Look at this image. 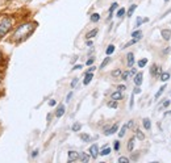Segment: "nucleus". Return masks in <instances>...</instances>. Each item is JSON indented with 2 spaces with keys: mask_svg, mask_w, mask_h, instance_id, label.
<instances>
[{
  "mask_svg": "<svg viewBox=\"0 0 171 163\" xmlns=\"http://www.w3.org/2000/svg\"><path fill=\"white\" fill-rule=\"evenodd\" d=\"M34 28H36V24H33V23L23 24V25H20L19 28L15 30V33H13L12 37H13L15 41H21V39H25L26 37H29L30 34H32Z\"/></svg>",
  "mask_w": 171,
  "mask_h": 163,
  "instance_id": "obj_1",
  "label": "nucleus"
},
{
  "mask_svg": "<svg viewBox=\"0 0 171 163\" xmlns=\"http://www.w3.org/2000/svg\"><path fill=\"white\" fill-rule=\"evenodd\" d=\"M12 24H13V21L11 17H3L0 20V38L4 37L12 29Z\"/></svg>",
  "mask_w": 171,
  "mask_h": 163,
  "instance_id": "obj_2",
  "label": "nucleus"
},
{
  "mask_svg": "<svg viewBox=\"0 0 171 163\" xmlns=\"http://www.w3.org/2000/svg\"><path fill=\"white\" fill-rule=\"evenodd\" d=\"M88 153H90V157H91V158L96 159V158H98V155H99V146H98L96 143H94V145H92V146L90 147Z\"/></svg>",
  "mask_w": 171,
  "mask_h": 163,
  "instance_id": "obj_3",
  "label": "nucleus"
},
{
  "mask_svg": "<svg viewBox=\"0 0 171 163\" xmlns=\"http://www.w3.org/2000/svg\"><path fill=\"white\" fill-rule=\"evenodd\" d=\"M117 129H118V125H117V124H115L113 126L109 128V129H105L104 134H105V135H112V134H115V133H116Z\"/></svg>",
  "mask_w": 171,
  "mask_h": 163,
  "instance_id": "obj_4",
  "label": "nucleus"
},
{
  "mask_svg": "<svg viewBox=\"0 0 171 163\" xmlns=\"http://www.w3.org/2000/svg\"><path fill=\"white\" fill-rule=\"evenodd\" d=\"M126 63H128L129 67H133V65H134V54L133 53H128V54H126Z\"/></svg>",
  "mask_w": 171,
  "mask_h": 163,
  "instance_id": "obj_5",
  "label": "nucleus"
},
{
  "mask_svg": "<svg viewBox=\"0 0 171 163\" xmlns=\"http://www.w3.org/2000/svg\"><path fill=\"white\" fill-rule=\"evenodd\" d=\"M150 74H151L153 76H157V75H159V74H162V70H161V67H158V66L153 65L151 69H150Z\"/></svg>",
  "mask_w": 171,
  "mask_h": 163,
  "instance_id": "obj_6",
  "label": "nucleus"
},
{
  "mask_svg": "<svg viewBox=\"0 0 171 163\" xmlns=\"http://www.w3.org/2000/svg\"><path fill=\"white\" fill-rule=\"evenodd\" d=\"M79 159V153L76 151H69V162L71 163L74 161H78Z\"/></svg>",
  "mask_w": 171,
  "mask_h": 163,
  "instance_id": "obj_7",
  "label": "nucleus"
},
{
  "mask_svg": "<svg viewBox=\"0 0 171 163\" xmlns=\"http://www.w3.org/2000/svg\"><path fill=\"white\" fill-rule=\"evenodd\" d=\"M111 98H112V100H116V101H118V100H121L122 99V91H115L113 94L111 95Z\"/></svg>",
  "mask_w": 171,
  "mask_h": 163,
  "instance_id": "obj_8",
  "label": "nucleus"
},
{
  "mask_svg": "<svg viewBox=\"0 0 171 163\" xmlns=\"http://www.w3.org/2000/svg\"><path fill=\"white\" fill-rule=\"evenodd\" d=\"M142 72H137L134 75V84L136 86H141V83H142Z\"/></svg>",
  "mask_w": 171,
  "mask_h": 163,
  "instance_id": "obj_9",
  "label": "nucleus"
},
{
  "mask_svg": "<svg viewBox=\"0 0 171 163\" xmlns=\"http://www.w3.org/2000/svg\"><path fill=\"white\" fill-rule=\"evenodd\" d=\"M65 114V105L63 104H61L58 108H57V112H55V117H62Z\"/></svg>",
  "mask_w": 171,
  "mask_h": 163,
  "instance_id": "obj_10",
  "label": "nucleus"
},
{
  "mask_svg": "<svg viewBox=\"0 0 171 163\" xmlns=\"http://www.w3.org/2000/svg\"><path fill=\"white\" fill-rule=\"evenodd\" d=\"M92 78H94V74L92 72H87L86 74V78H84V80H83V84L87 86V84H90L91 80H92Z\"/></svg>",
  "mask_w": 171,
  "mask_h": 163,
  "instance_id": "obj_11",
  "label": "nucleus"
},
{
  "mask_svg": "<svg viewBox=\"0 0 171 163\" xmlns=\"http://www.w3.org/2000/svg\"><path fill=\"white\" fill-rule=\"evenodd\" d=\"M117 7H118V4H117V3H113L112 6H111V8H109V16H108V21L112 19V15H113V12H115V11L117 9Z\"/></svg>",
  "mask_w": 171,
  "mask_h": 163,
  "instance_id": "obj_12",
  "label": "nucleus"
},
{
  "mask_svg": "<svg viewBox=\"0 0 171 163\" xmlns=\"http://www.w3.org/2000/svg\"><path fill=\"white\" fill-rule=\"evenodd\" d=\"M162 37H163V39H170L171 38V30L170 29H163L162 30Z\"/></svg>",
  "mask_w": 171,
  "mask_h": 163,
  "instance_id": "obj_13",
  "label": "nucleus"
},
{
  "mask_svg": "<svg viewBox=\"0 0 171 163\" xmlns=\"http://www.w3.org/2000/svg\"><path fill=\"white\" fill-rule=\"evenodd\" d=\"M142 125H143V128L146 130H150L151 129V121L149 120V118H143V120H142Z\"/></svg>",
  "mask_w": 171,
  "mask_h": 163,
  "instance_id": "obj_14",
  "label": "nucleus"
},
{
  "mask_svg": "<svg viewBox=\"0 0 171 163\" xmlns=\"http://www.w3.org/2000/svg\"><path fill=\"white\" fill-rule=\"evenodd\" d=\"M79 159H80L83 163H87L90 161V155L88 154H86V153H80L79 154Z\"/></svg>",
  "mask_w": 171,
  "mask_h": 163,
  "instance_id": "obj_15",
  "label": "nucleus"
},
{
  "mask_svg": "<svg viewBox=\"0 0 171 163\" xmlns=\"http://www.w3.org/2000/svg\"><path fill=\"white\" fill-rule=\"evenodd\" d=\"M132 37H133L134 39H138V41H139L141 37H142V32H141V30H134V32L132 33Z\"/></svg>",
  "mask_w": 171,
  "mask_h": 163,
  "instance_id": "obj_16",
  "label": "nucleus"
},
{
  "mask_svg": "<svg viewBox=\"0 0 171 163\" xmlns=\"http://www.w3.org/2000/svg\"><path fill=\"white\" fill-rule=\"evenodd\" d=\"M136 9H137V4H132L130 8L128 9V17H132V16H133V13H134Z\"/></svg>",
  "mask_w": 171,
  "mask_h": 163,
  "instance_id": "obj_17",
  "label": "nucleus"
},
{
  "mask_svg": "<svg viewBox=\"0 0 171 163\" xmlns=\"http://www.w3.org/2000/svg\"><path fill=\"white\" fill-rule=\"evenodd\" d=\"M165 90H166V84H163V86H162V87L159 88V90H158V92L155 94V100H158V99L161 98V95L163 94V91H165Z\"/></svg>",
  "mask_w": 171,
  "mask_h": 163,
  "instance_id": "obj_18",
  "label": "nucleus"
},
{
  "mask_svg": "<svg viewBox=\"0 0 171 163\" xmlns=\"http://www.w3.org/2000/svg\"><path fill=\"white\" fill-rule=\"evenodd\" d=\"M126 130H128V125H122V128H121V130L118 132V137H124L125 135V133H126Z\"/></svg>",
  "mask_w": 171,
  "mask_h": 163,
  "instance_id": "obj_19",
  "label": "nucleus"
},
{
  "mask_svg": "<svg viewBox=\"0 0 171 163\" xmlns=\"http://www.w3.org/2000/svg\"><path fill=\"white\" fill-rule=\"evenodd\" d=\"M96 34H98V29H94V30H91V32H88L87 33V39H91V38H94Z\"/></svg>",
  "mask_w": 171,
  "mask_h": 163,
  "instance_id": "obj_20",
  "label": "nucleus"
},
{
  "mask_svg": "<svg viewBox=\"0 0 171 163\" xmlns=\"http://www.w3.org/2000/svg\"><path fill=\"white\" fill-rule=\"evenodd\" d=\"M109 153H111V149H109L108 146H104V149L99 154L100 155H103V157H105V155H109Z\"/></svg>",
  "mask_w": 171,
  "mask_h": 163,
  "instance_id": "obj_21",
  "label": "nucleus"
},
{
  "mask_svg": "<svg viewBox=\"0 0 171 163\" xmlns=\"http://www.w3.org/2000/svg\"><path fill=\"white\" fill-rule=\"evenodd\" d=\"M130 76H132L130 71H124V72H121V79H122V80H128Z\"/></svg>",
  "mask_w": 171,
  "mask_h": 163,
  "instance_id": "obj_22",
  "label": "nucleus"
},
{
  "mask_svg": "<svg viewBox=\"0 0 171 163\" xmlns=\"http://www.w3.org/2000/svg\"><path fill=\"white\" fill-rule=\"evenodd\" d=\"M125 13H126V11H125V8H120V9L117 11V13H116V16L118 17V19H121V17H124V16H125Z\"/></svg>",
  "mask_w": 171,
  "mask_h": 163,
  "instance_id": "obj_23",
  "label": "nucleus"
},
{
  "mask_svg": "<svg viewBox=\"0 0 171 163\" xmlns=\"http://www.w3.org/2000/svg\"><path fill=\"white\" fill-rule=\"evenodd\" d=\"M133 149H134V138H130L128 141V150L129 151H133Z\"/></svg>",
  "mask_w": 171,
  "mask_h": 163,
  "instance_id": "obj_24",
  "label": "nucleus"
},
{
  "mask_svg": "<svg viewBox=\"0 0 171 163\" xmlns=\"http://www.w3.org/2000/svg\"><path fill=\"white\" fill-rule=\"evenodd\" d=\"M170 79V74L169 72H162L161 74V80L162 82H167Z\"/></svg>",
  "mask_w": 171,
  "mask_h": 163,
  "instance_id": "obj_25",
  "label": "nucleus"
},
{
  "mask_svg": "<svg viewBox=\"0 0 171 163\" xmlns=\"http://www.w3.org/2000/svg\"><path fill=\"white\" fill-rule=\"evenodd\" d=\"M99 20H100V15H99V13H92V16H91V21H92V23H98Z\"/></svg>",
  "mask_w": 171,
  "mask_h": 163,
  "instance_id": "obj_26",
  "label": "nucleus"
},
{
  "mask_svg": "<svg viewBox=\"0 0 171 163\" xmlns=\"http://www.w3.org/2000/svg\"><path fill=\"white\" fill-rule=\"evenodd\" d=\"M109 62H111V57H109V55H108V57H107V58H105V59L103 61V62H102V65H100V69H104V67H105V66H107V65H108Z\"/></svg>",
  "mask_w": 171,
  "mask_h": 163,
  "instance_id": "obj_27",
  "label": "nucleus"
},
{
  "mask_svg": "<svg viewBox=\"0 0 171 163\" xmlns=\"http://www.w3.org/2000/svg\"><path fill=\"white\" fill-rule=\"evenodd\" d=\"M147 21H149V19H141V17H138V19H137V23H136V26L138 28V26H141L142 23H147Z\"/></svg>",
  "mask_w": 171,
  "mask_h": 163,
  "instance_id": "obj_28",
  "label": "nucleus"
},
{
  "mask_svg": "<svg viewBox=\"0 0 171 163\" xmlns=\"http://www.w3.org/2000/svg\"><path fill=\"white\" fill-rule=\"evenodd\" d=\"M137 65H138V67H141V69H142V67H145V66L147 65V59H146V58H143V59H139Z\"/></svg>",
  "mask_w": 171,
  "mask_h": 163,
  "instance_id": "obj_29",
  "label": "nucleus"
},
{
  "mask_svg": "<svg viewBox=\"0 0 171 163\" xmlns=\"http://www.w3.org/2000/svg\"><path fill=\"white\" fill-rule=\"evenodd\" d=\"M71 129H72V132H79V130L82 129V125L79 124V122H75V124L71 126Z\"/></svg>",
  "mask_w": 171,
  "mask_h": 163,
  "instance_id": "obj_30",
  "label": "nucleus"
},
{
  "mask_svg": "<svg viewBox=\"0 0 171 163\" xmlns=\"http://www.w3.org/2000/svg\"><path fill=\"white\" fill-rule=\"evenodd\" d=\"M113 51H115V45H109V46L107 47V50H105V53H107V55H111Z\"/></svg>",
  "mask_w": 171,
  "mask_h": 163,
  "instance_id": "obj_31",
  "label": "nucleus"
},
{
  "mask_svg": "<svg viewBox=\"0 0 171 163\" xmlns=\"http://www.w3.org/2000/svg\"><path fill=\"white\" fill-rule=\"evenodd\" d=\"M136 137H137L138 139H143L145 138V135H143V133H142V132L141 130H136Z\"/></svg>",
  "mask_w": 171,
  "mask_h": 163,
  "instance_id": "obj_32",
  "label": "nucleus"
},
{
  "mask_svg": "<svg viewBox=\"0 0 171 163\" xmlns=\"http://www.w3.org/2000/svg\"><path fill=\"white\" fill-rule=\"evenodd\" d=\"M80 138H82V141H84V142H90V139H91V137L88 134H80Z\"/></svg>",
  "mask_w": 171,
  "mask_h": 163,
  "instance_id": "obj_33",
  "label": "nucleus"
},
{
  "mask_svg": "<svg viewBox=\"0 0 171 163\" xmlns=\"http://www.w3.org/2000/svg\"><path fill=\"white\" fill-rule=\"evenodd\" d=\"M107 105H108L109 108H117V101L116 100H112V101H109Z\"/></svg>",
  "mask_w": 171,
  "mask_h": 163,
  "instance_id": "obj_34",
  "label": "nucleus"
},
{
  "mask_svg": "<svg viewBox=\"0 0 171 163\" xmlns=\"http://www.w3.org/2000/svg\"><path fill=\"white\" fill-rule=\"evenodd\" d=\"M118 162H120V163H128L129 159L126 157H120V158H118Z\"/></svg>",
  "mask_w": 171,
  "mask_h": 163,
  "instance_id": "obj_35",
  "label": "nucleus"
},
{
  "mask_svg": "<svg viewBox=\"0 0 171 163\" xmlns=\"http://www.w3.org/2000/svg\"><path fill=\"white\" fill-rule=\"evenodd\" d=\"M121 72H122L121 70H115V71L112 72V76H115V78H116V76H120V75H121Z\"/></svg>",
  "mask_w": 171,
  "mask_h": 163,
  "instance_id": "obj_36",
  "label": "nucleus"
},
{
  "mask_svg": "<svg viewBox=\"0 0 171 163\" xmlns=\"http://www.w3.org/2000/svg\"><path fill=\"white\" fill-rule=\"evenodd\" d=\"M133 104H134V92L132 94V98H130V103H129V107L133 108Z\"/></svg>",
  "mask_w": 171,
  "mask_h": 163,
  "instance_id": "obj_37",
  "label": "nucleus"
},
{
  "mask_svg": "<svg viewBox=\"0 0 171 163\" xmlns=\"http://www.w3.org/2000/svg\"><path fill=\"white\" fill-rule=\"evenodd\" d=\"M115 150L116 151L120 150V141H115Z\"/></svg>",
  "mask_w": 171,
  "mask_h": 163,
  "instance_id": "obj_38",
  "label": "nucleus"
},
{
  "mask_svg": "<svg viewBox=\"0 0 171 163\" xmlns=\"http://www.w3.org/2000/svg\"><path fill=\"white\" fill-rule=\"evenodd\" d=\"M78 80H79L78 78H74V79H72V82H71V87H72V88L78 84Z\"/></svg>",
  "mask_w": 171,
  "mask_h": 163,
  "instance_id": "obj_39",
  "label": "nucleus"
},
{
  "mask_svg": "<svg viewBox=\"0 0 171 163\" xmlns=\"http://www.w3.org/2000/svg\"><path fill=\"white\" fill-rule=\"evenodd\" d=\"M94 62H95V58H90V59H87V66L94 65Z\"/></svg>",
  "mask_w": 171,
  "mask_h": 163,
  "instance_id": "obj_40",
  "label": "nucleus"
},
{
  "mask_svg": "<svg viewBox=\"0 0 171 163\" xmlns=\"http://www.w3.org/2000/svg\"><path fill=\"white\" fill-rule=\"evenodd\" d=\"M133 92H134V94H141V88H139V86H137V87H136Z\"/></svg>",
  "mask_w": 171,
  "mask_h": 163,
  "instance_id": "obj_41",
  "label": "nucleus"
},
{
  "mask_svg": "<svg viewBox=\"0 0 171 163\" xmlns=\"http://www.w3.org/2000/svg\"><path fill=\"white\" fill-rule=\"evenodd\" d=\"M117 90H118V91H125V90H126V87H125L124 84H121V86H118V87H117Z\"/></svg>",
  "mask_w": 171,
  "mask_h": 163,
  "instance_id": "obj_42",
  "label": "nucleus"
},
{
  "mask_svg": "<svg viewBox=\"0 0 171 163\" xmlns=\"http://www.w3.org/2000/svg\"><path fill=\"white\" fill-rule=\"evenodd\" d=\"M126 125H128V128H133V125H134V121H133V120H130V121H129Z\"/></svg>",
  "mask_w": 171,
  "mask_h": 163,
  "instance_id": "obj_43",
  "label": "nucleus"
},
{
  "mask_svg": "<svg viewBox=\"0 0 171 163\" xmlns=\"http://www.w3.org/2000/svg\"><path fill=\"white\" fill-rule=\"evenodd\" d=\"M95 70H96V67H95V66H91V67L88 69V71H87V72H94Z\"/></svg>",
  "mask_w": 171,
  "mask_h": 163,
  "instance_id": "obj_44",
  "label": "nucleus"
},
{
  "mask_svg": "<svg viewBox=\"0 0 171 163\" xmlns=\"http://www.w3.org/2000/svg\"><path fill=\"white\" fill-rule=\"evenodd\" d=\"M55 104H57V101H55V100H50V101H49V105H50V107H54Z\"/></svg>",
  "mask_w": 171,
  "mask_h": 163,
  "instance_id": "obj_45",
  "label": "nucleus"
},
{
  "mask_svg": "<svg viewBox=\"0 0 171 163\" xmlns=\"http://www.w3.org/2000/svg\"><path fill=\"white\" fill-rule=\"evenodd\" d=\"M80 69H82V65H75L72 67V70H80Z\"/></svg>",
  "mask_w": 171,
  "mask_h": 163,
  "instance_id": "obj_46",
  "label": "nucleus"
},
{
  "mask_svg": "<svg viewBox=\"0 0 171 163\" xmlns=\"http://www.w3.org/2000/svg\"><path fill=\"white\" fill-rule=\"evenodd\" d=\"M72 98V92H69V95H67V98H66V100L67 101H70V99Z\"/></svg>",
  "mask_w": 171,
  "mask_h": 163,
  "instance_id": "obj_47",
  "label": "nucleus"
},
{
  "mask_svg": "<svg viewBox=\"0 0 171 163\" xmlns=\"http://www.w3.org/2000/svg\"><path fill=\"white\" fill-rule=\"evenodd\" d=\"M169 105H170V100H166L165 103H163V107H165V108H167Z\"/></svg>",
  "mask_w": 171,
  "mask_h": 163,
  "instance_id": "obj_48",
  "label": "nucleus"
},
{
  "mask_svg": "<svg viewBox=\"0 0 171 163\" xmlns=\"http://www.w3.org/2000/svg\"><path fill=\"white\" fill-rule=\"evenodd\" d=\"M130 74H132V76L136 75V74H137V70H136V69H132V70H130Z\"/></svg>",
  "mask_w": 171,
  "mask_h": 163,
  "instance_id": "obj_49",
  "label": "nucleus"
},
{
  "mask_svg": "<svg viewBox=\"0 0 171 163\" xmlns=\"http://www.w3.org/2000/svg\"><path fill=\"white\" fill-rule=\"evenodd\" d=\"M37 155H38V150H34V151L32 153V157H33V158H36Z\"/></svg>",
  "mask_w": 171,
  "mask_h": 163,
  "instance_id": "obj_50",
  "label": "nucleus"
},
{
  "mask_svg": "<svg viewBox=\"0 0 171 163\" xmlns=\"http://www.w3.org/2000/svg\"><path fill=\"white\" fill-rule=\"evenodd\" d=\"M87 46H92V41L88 39V41H87Z\"/></svg>",
  "mask_w": 171,
  "mask_h": 163,
  "instance_id": "obj_51",
  "label": "nucleus"
},
{
  "mask_svg": "<svg viewBox=\"0 0 171 163\" xmlns=\"http://www.w3.org/2000/svg\"><path fill=\"white\" fill-rule=\"evenodd\" d=\"M51 120V114L49 113V114H47V121H50Z\"/></svg>",
  "mask_w": 171,
  "mask_h": 163,
  "instance_id": "obj_52",
  "label": "nucleus"
},
{
  "mask_svg": "<svg viewBox=\"0 0 171 163\" xmlns=\"http://www.w3.org/2000/svg\"><path fill=\"white\" fill-rule=\"evenodd\" d=\"M165 2H169V0H165Z\"/></svg>",
  "mask_w": 171,
  "mask_h": 163,
  "instance_id": "obj_53",
  "label": "nucleus"
},
{
  "mask_svg": "<svg viewBox=\"0 0 171 163\" xmlns=\"http://www.w3.org/2000/svg\"><path fill=\"white\" fill-rule=\"evenodd\" d=\"M0 58H2V54H0Z\"/></svg>",
  "mask_w": 171,
  "mask_h": 163,
  "instance_id": "obj_54",
  "label": "nucleus"
}]
</instances>
